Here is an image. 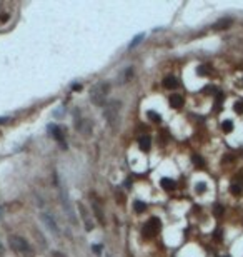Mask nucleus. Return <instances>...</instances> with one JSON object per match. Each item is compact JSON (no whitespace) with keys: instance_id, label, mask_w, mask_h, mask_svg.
<instances>
[{"instance_id":"f257e3e1","label":"nucleus","mask_w":243,"mask_h":257,"mask_svg":"<svg viewBox=\"0 0 243 257\" xmlns=\"http://www.w3.org/2000/svg\"><path fill=\"white\" fill-rule=\"evenodd\" d=\"M120 110H122V102L113 99L110 102H107L105 104V109H103V117L107 120V124L110 125V129L117 130L118 125H120Z\"/></svg>"},{"instance_id":"f03ea898","label":"nucleus","mask_w":243,"mask_h":257,"mask_svg":"<svg viewBox=\"0 0 243 257\" xmlns=\"http://www.w3.org/2000/svg\"><path fill=\"white\" fill-rule=\"evenodd\" d=\"M108 92H110V82L102 80V82L95 84L92 87V90H90V100H92V104L97 105V107H103Z\"/></svg>"},{"instance_id":"7ed1b4c3","label":"nucleus","mask_w":243,"mask_h":257,"mask_svg":"<svg viewBox=\"0 0 243 257\" xmlns=\"http://www.w3.org/2000/svg\"><path fill=\"white\" fill-rule=\"evenodd\" d=\"M10 244H12V247H14L17 252H20L22 255L34 257V249H32V246L23 237H20V235H12V237H10Z\"/></svg>"},{"instance_id":"20e7f679","label":"nucleus","mask_w":243,"mask_h":257,"mask_svg":"<svg viewBox=\"0 0 243 257\" xmlns=\"http://www.w3.org/2000/svg\"><path fill=\"white\" fill-rule=\"evenodd\" d=\"M60 201H62V207H63L65 214H67L68 220L72 224H77V219H75V212H73V207H72V202H70V197H68V192L65 187L60 185Z\"/></svg>"},{"instance_id":"39448f33","label":"nucleus","mask_w":243,"mask_h":257,"mask_svg":"<svg viewBox=\"0 0 243 257\" xmlns=\"http://www.w3.org/2000/svg\"><path fill=\"white\" fill-rule=\"evenodd\" d=\"M78 212H80L82 220H83L85 230H87V232H92L93 229H95V226H93V220H92V215H90V212L87 210V207H85L82 202H78Z\"/></svg>"},{"instance_id":"423d86ee","label":"nucleus","mask_w":243,"mask_h":257,"mask_svg":"<svg viewBox=\"0 0 243 257\" xmlns=\"http://www.w3.org/2000/svg\"><path fill=\"white\" fill-rule=\"evenodd\" d=\"M40 219H42V222L45 224V227H47V229L50 230L53 235H60V229H59V226H57L55 219H53L50 214H47V212H42V214H40Z\"/></svg>"},{"instance_id":"0eeeda50","label":"nucleus","mask_w":243,"mask_h":257,"mask_svg":"<svg viewBox=\"0 0 243 257\" xmlns=\"http://www.w3.org/2000/svg\"><path fill=\"white\" fill-rule=\"evenodd\" d=\"M158 229H160V220L156 217H152L150 222L143 227V235L145 237H153L156 232H158Z\"/></svg>"},{"instance_id":"6e6552de","label":"nucleus","mask_w":243,"mask_h":257,"mask_svg":"<svg viewBox=\"0 0 243 257\" xmlns=\"http://www.w3.org/2000/svg\"><path fill=\"white\" fill-rule=\"evenodd\" d=\"M48 132L52 134V137L55 139V140H59L60 144L63 145L65 135H63V130H62V127H59L57 124H52V125H48Z\"/></svg>"},{"instance_id":"1a4fd4ad","label":"nucleus","mask_w":243,"mask_h":257,"mask_svg":"<svg viewBox=\"0 0 243 257\" xmlns=\"http://www.w3.org/2000/svg\"><path fill=\"white\" fill-rule=\"evenodd\" d=\"M92 210L95 214V217L98 220V224H105V219H103V209L102 205L98 204V201H92Z\"/></svg>"},{"instance_id":"9d476101","label":"nucleus","mask_w":243,"mask_h":257,"mask_svg":"<svg viewBox=\"0 0 243 257\" xmlns=\"http://www.w3.org/2000/svg\"><path fill=\"white\" fill-rule=\"evenodd\" d=\"M138 147L143 150V152H148L152 147V137L150 135H142L138 139Z\"/></svg>"},{"instance_id":"9b49d317","label":"nucleus","mask_w":243,"mask_h":257,"mask_svg":"<svg viewBox=\"0 0 243 257\" xmlns=\"http://www.w3.org/2000/svg\"><path fill=\"white\" fill-rule=\"evenodd\" d=\"M163 87L168 89V90H172V89H176V87H178V80H176L173 75H168V77H165V79H163Z\"/></svg>"},{"instance_id":"f8f14e48","label":"nucleus","mask_w":243,"mask_h":257,"mask_svg":"<svg viewBox=\"0 0 243 257\" xmlns=\"http://www.w3.org/2000/svg\"><path fill=\"white\" fill-rule=\"evenodd\" d=\"M170 105L173 109H180L183 105V97L180 95V93H173V95L170 97Z\"/></svg>"},{"instance_id":"ddd939ff","label":"nucleus","mask_w":243,"mask_h":257,"mask_svg":"<svg viewBox=\"0 0 243 257\" xmlns=\"http://www.w3.org/2000/svg\"><path fill=\"white\" fill-rule=\"evenodd\" d=\"M132 77H133V67H132V65H128V67L123 70V73H122V82H123V84L128 82Z\"/></svg>"},{"instance_id":"4468645a","label":"nucleus","mask_w":243,"mask_h":257,"mask_svg":"<svg viewBox=\"0 0 243 257\" xmlns=\"http://www.w3.org/2000/svg\"><path fill=\"white\" fill-rule=\"evenodd\" d=\"M162 187L165 190H172V189H175V180H172V179H168V177H163L162 179Z\"/></svg>"},{"instance_id":"2eb2a0df","label":"nucleus","mask_w":243,"mask_h":257,"mask_svg":"<svg viewBox=\"0 0 243 257\" xmlns=\"http://www.w3.org/2000/svg\"><path fill=\"white\" fill-rule=\"evenodd\" d=\"M142 39H145V34H138V35H135L133 39H132V42L128 44V48H130V50H132V48H135V47H137L138 44L142 42Z\"/></svg>"},{"instance_id":"dca6fc26","label":"nucleus","mask_w":243,"mask_h":257,"mask_svg":"<svg viewBox=\"0 0 243 257\" xmlns=\"http://www.w3.org/2000/svg\"><path fill=\"white\" fill-rule=\"evenodd\" d=\"M133 209H135V212H137V214H142V212H145V210H147V204H145V202H142V201H135Z\"/></svg>"},{"instance_id":"f3484780","label":"nucleus","mask_w":243,"mask_h":257,"mask_svg":"<svg viewBox=\"0 0 243 257\" xmlns=\"http://www.w3.org/2000/svg\"><path fill=\"white\" fill-rule=\"evenodd\" d=\"M230 25H232V19H223L215 23V28H228Z\"/></svg>"},{"instance_id":"a211bd4d","label":"nucleus","mask_w":243,"mask_h":257,"mask_svg":"<svg viewBox=\"0 0 243 257\" xmlns=\"http://www.w3.org/2000/svg\"><path fill=\"white\" fill-rule=\"evenodd\" d=\"M221 129H223V132H226V134L232 132L233 130V122L232 120H225L223 124H221Z\"/></svg>"},{"instance_id":"6ab92c4d","label":"nucleus","mask_w":243,"mask_h":257,"mask_svg":"<svg viewBox=\"0 0 243 257\" xmlns=\"http://www.w3.org/2000/svg\"><path fill=\"white\" fill-rule=\"evenodd\" d=\"M147 115H148V119H152L153 122H160V120H162V115H160V114H156V112H153V110H150Z\"/></svg>"},{"instance_id":"aec40b11","label":"nucleus","mask_w":243,"mask_h":257,"mask_svg":"<svg viewBox=\"0 0 243 257\" xmlns=\"http://www.w3.org/2000/svg\"><path fill=\"white\" fill-rule=\"evenodd\" d=\"M230 192H232L233 195H240L241 194V187L238 185V184H232V185H230Z\"/></svg>"},{"instance_id":"412c9836","label":"nucleus","mask_w":243,"mask_h":257,"mask_svg":"<svg viewBox=\"0 0 243 257\" xmlns=\"http://www.w3.org/2000/svg\"><path fill=\"white\" fill-rule=\"evenodd\" d=\"M193 164H195L196 167H203L205 162H203V159H201L200 155H193Z\"/></svg>"},{"instance_id":"4be33fe9","label":"nucleus","mask_w":243,"mask_h":257,"mask_svg":"<svg viewBox=\"0 0 243 257\" xmlns=\"http://www.w3.org/2000/svg\"><path fill=\"white\" fill-rule=\"evenodd\" d=\"M213 212H215V215H221V214H223V205L215 204V205H213Z\"/></svg>"},{"instance_id":"5701e85b","label":"nucleus","mask_w":243,"mask_h":257,"mask_svg":"<svg viewBox=\"0 0 243 257\" xmlns=\"http://www.w3.org/2000/svg\"><path fill=\"white\" fill-rule=\"evenodd\" d=\"M235 112L237 114H243V100H238L235 104Z\"/></svg>"},{"instance_id":"b1692460","label":"nucleus","mask_w":243,"mask_h":257,"mask_svg":"<svg viewBox=\"0 0 243 257\" xmlns=\"http://www.w3.org/2000/svg\"><path fill=\"white\" fill-rule=\"evenodd\" d=\"M207 190V184H203V182H200V184H196V192L201 194V192H205Z\"/></svg>"},{"instance_id":"393cba45","label":"nucleus","mask_w":243,"mask_h":257,"mask_svg":"<svg viewBox=\"0 0 243 257\" xmlns=\"http://www.w3.org/2000/svg\"><path fill=\"white\" fill-rule=\"evenodd\" d=\"M221 102H223V93L221 92H218V95H217V109H220V105H221Z\"/></svg>"},{"instance_id":"a878e982","label":"nucleus","mask_w":243,"mask_h":257,"mask_svg":"<svg viewBox=\"0 0 243 257\" xmlns=\"http://www.w3.org/2000/svg\"><path fill=\"white\" fill-rule=\"evenodd\" d=\"M221 235H223V232H221V229H217L215 232H213V237L218 239V240H221Z\"/></svg>"},{"instance_id":"bb28decb","label":"nucleus","mask_w":243,"mask_h":257,"mask_svg":"<svg viewBox=\"0 0 243 257\" xmlns=\"http://www.w3.org/2000/svg\"><path fill=\"white\" fill-rule=\"evenodd\" d=\"M198 73H200V75H205V73H207V68H205V65H200V67H198Z\"/></svg>"},{"instance_id":"cd10ccee","label":"nucleus","mask_w":243,"mask_h":257,"mask_svg":"<svg viewBox=\"0 0 243 257\" xmlns=\"http://www.w3.org/2000/svg\"><path fill=\"white\" fill-rule=\"evenodd\" d=\"M72 89H73V90H80L82 85H80V84H73V85H72Z\"/></svg>"},{"instance_id":"c85d7f7f","label":"nucleus","mask_w":243,"mask_h":257,"mask_svg":"<svg viewBox=\"0 0 243 257\" xmlns=\"http://www.w3.org/2000/svg\"><path fill=\"white\" fill-rule=\"evenodd\" d=\"M0 255H3V247H2V244H0Z\"/></svg>"},{"instance_id":"c756f323","label":"nucleus","mask_w":243,"mask_h":257,"mask_svg":"<svg viewBox=\"0 0 243 257\" xmlns=\"http://www.w3.org/2000/svg\"><path fill=\"white\" fill-rule=\"evenodd\" d=\"M5 120H7V119H0V124H2V122H5Z\"/></svg>"}]
</instances>
